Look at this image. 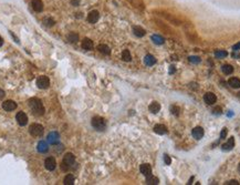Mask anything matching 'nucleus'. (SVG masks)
Segmentation results:
<instances>
[{
    "label": "nucleus",
    "instance_id": "nucleus-1",
    "mask_svg": "<svg viewBox=\"0 0 240 185\" xmlns=\"http://www.w3.org/2000/svg\"><path fill=\"white\" fill-rule=\"evenodd\" d=\"M29 106H30L32 113L35 115H43L44 114V106H43L41 100L37 98H32L29 100Z\"/></svg>",
    "mask_w": 240,
    "mask_h": 185
},
{
    "label": "nucleus",
    "instance_id": "nucleus-2",
    "mask_svg": "<svg viewBox=\"0 0 240 185\" xmlns=\"http://www.w3.org/2000/svg\"><path fill=\"white\" fill-rule=\"evenodd\" d=\"M75 163V156L72 153H66L63 156V161L61 163V170L62 171H68Z\"/></svg>",
    "mask_w": 240,
    "mask_h": 185
},
{
    "label": "nucleus",
    "instance_id": "nucleus-3",
    "mask_svg": "<svg viewBox=\"0 0 240 185\" xmlns=\"http://www.w3.org/2000/svg\"><path fill=\"white\" fill-rule=\"evenodd\" d=\"M92 126L97 131H104L106 129V121L105 119L101 118V116H94L92 119Z\"/></svg>",
    "mask_w": 240,
    "mask_h": 185
},
{
    "label": "nucleus",
    "instance_id": "nucleus-4",
    "mask_svg": "<svg viewBox=\"0 0 240 185\" xmlns=\"http://www.w3.org/2000/svg\"><path fill=\"white\" fill-rule=\"evenodd\" d=\"M29 132H30L32 136L38 138V136H42L43 135L44 129H43V126L41 124H32L30 126V129H29Z\"/></svg>",
    "mask_w": 240,
    "mask_h": 185
},
{
    "label": "nucleus",
    "instance_id": "nucleus-5",
    "mask_svg": "<svg viewBox=\"0 0 240 185\" xmlns=\"http://www.w3.org/2000/svg\"><path fill=\"white\" fill-rule=\"evenodd\" d=\"M50 85V80L46 75H41L37 79V87L39 89H46Z\"/></svg>",
    "mask_w": 240,
    "mask_h": 185
},
{
    "label": "nucleus",
    "instance_id": "nucleus-6",
    "mask_svg": "<svg viewBox=\"0 0 240 185\" xmlns=\"http://www.w3.org/2000/svg\"><path fill=\"white\" fill-rule=\"evenodd\" d=\"M15 120H17L18 124L21 126H24L28 123V116L24 112H19V113H17V115H15Z\"/></svg>",
    "mask_w": 240,
    "mask_h": 185
},
{
    "label": "nucleus",
    "instance_id": "nucleus-7",
    "mask_svg": "<svg viewBox=\"0 0 240 185\" xmlns=\"http://www.w3.org/2000/svg\"><path fill=\"white\" fill-rule=\"evenodd\" d=\"M48 142L51 144H58L60 142V135H59L58 132L53 131V132H50L48 134Z\"/></svg>",
    "mask_w": 240,
    "mask_h": 185
},
{
    "label": "nucleus",
    "instance_id": "nucleus-8",
    "mask_svg": "<svg viewBox=\"0 0 240 185\" xmlns=\"http://www.w3.org/2000/svg\"><path fill=\"white\" fill-rule=\"evenodd\" d=\"M44 166L48 171H53L57 166V162H55V158H46V161H44Z\"/></svg>",
    "mask_w": 240,
    "mask_h": 185
},
{
    "label": "nucleus",
    "instance_id": "nucleus-9",
    "mask_svg": "<svg viewBox=\"0 0 240 185\" xmlns=\"http://www.w3.org/2000/svg\"><path fill=\"white\" fill-rule=\"evenodd\" d=\"M15 108H17V103L12 100H7L2 103V109L6 111H13L15 110Z\"/></svg>",
    "mask_w": 240,
    "mask_h": 185
},
{
    "label": "nucleus",
    "instance_id": "nucleus-10",
    "mask_svg": "<svg viewBox=\"0 0 240 185\" xmlns=\"http://www.w3.org/2000/svg\"><path fill=\"white\" fill-rule=\"evenodd\" d=\"M99 18H100V13L96 10H93V11H91L88 15V21H89L90 24H96Z\"/></svg>",
    "mask_w": 240,
    "mask_h": 185
},
{
    "label": "nucleus",
    "instance_id": "nucleus-11",
    "mask_svg": "<svg viewBox=\"0 0 240 185\" xmlns=\"http://www.w3.org/2000/svg\"><path fill=\"white\" fill-rule=\"evenodd\" d=\"M216 95L213 94V92H208V93H206L205 95H204V101H205V103H207V104H209V105H211V104H213V103L216 102Z\"/></svg>",
    "mask_w": 240,
    "mask_h": 185
},
{
    "label": "nucleus",
    "instance_id": "nucleus-12",
    "mask_svg": "<svg viewBox=\"0 0 240 185\" xmlns=\"http://www.w3.org/2000/svg\"><path fill=\"white\" fill-rule=\"evenodd\" d=\"M139 171H141V173L143 174L144 176H149V175H152V167L149 164H147V163H145V164H142L141 165V167H139Z\"/></svg>",
    "mask_w": 240,
    "mask_h": 185
},
{
    "label": "nucleus",
    "instance_id": "nucleus-13",
    "mask_svg": "<svg viewBox=\"0 0 240 185\" xmlns=\"http://www.w3.org/2000/svg\"><path fill=\"white\" fill-rule=\"evenodd\" d=\"M191 134H193L194 139L200 140V139L204 136V130H202V128H200V126H196V128L191 131Z\"/></svg>",
    "mask_w": 240,
    "mask_h": 185
},
{
    "label": "nucleus",
    "instance_id": "nucleus-14",
    "mask_svg": "<svg viewBox=\"0 0 240 185\" xmlns=\"http://www.w3.org/2000/svg\"><path fill=\"white\" fill-rule=\"evenodd\" d=\"M31 6H32V9L37 12H41L43 10V4L41 0H32Z\"/></svg>",
    "mask_w": 240,
    "mask_h": 185
},
{
    "label": "nucleus",
    "instance_id": "nucleus-15",
    "mask_svg": "<svg viewBox=\"0 0 240 185\" xmlns=\"http://www.w3.org/2000/svg\"><path fill=\"white\" fill-rule=\"evenodd\" d=\"M37 149H38V151L40 153H46L49 151V145H48V143L46 141H40L38 143Z\"/></svg>",
    "mask_w": 240,
    "mask_h": 185
},
{
    "label": "nucleus",
    "instance_id": "nucleus-16",
    "mask_svg": "<svg viewBox=\"0 0 240 185\" xmlns=\"http://www.w3.org/2000/svg\"><path fill=\"white\" fill-rule=\"evenodd\" d=\"M154 131L155 133L159 134V135H164V134L167 133V129L165 125H163V124H156L154 126Z\"/></svg>",
    "mask_w": 240,
    "mask_h": 185
},
{
    "label": "nucleus",
    "instance_id": "nucleus-17",
    "mask_svg": "<svg viewBox=\"0 0 240 185\" xmlns=\"http://www.w3.org/2000/svg\"><path fill=\"white\" fill-rule=\"evenodd\" d=\"M233 146H235V139L230 138L228 140V142L225 143L224 145H222V151H231L233 149Z\"/></svg>",
    "mask_w": 240,
    "mask_h": 185
},
{
    "label": "nucleus",
    "instance_id": "nucleus-18",
    "mask_svg": "<svg viewBox=\"0 0 240 185\" xmlns=\"http://www.w3.org/2000/svg\"><path fill=\"white\" fill-rule=\"evenodd\" d=\"M144 62H145V64H146V66H148V67H152V66H154L155 63H156V59H155L154 55H147L146 57L144 58Z\"/></svg>",
    "mask_w": 240,
    "mask_h": 185
},
{
    "label": "nucleus",
    "instance_id": "nucleus-19",
    "mask_svg": "<svg viewBox=\"0 0 240 185\" xmlns=\"http://www.w3.org/2000/svg\"><path fill=\"white\" fill-rule=\"evenodd\" d=\"M82 48L84 50H91L93 48V41L91 39H89V38L83 39V41H82Z\"/></svg>",
    "mask_w": 240,
    "mask_h": 185
},
{
    "label": "nucleus",
    "instance_id": "nucleus-20",
    "mask_svg": "<svg viewBox=\"0 0 240 185\" xmlns=\"http://www.w3.org/2000/svg\"><path fill=\"white\" fill-rule=\"evenodd\" d=\"M228 84L233 89H239L240 88V80L238 78H230L228 81Z\"/></svg>",
    "mask_w": 240,
    "mask_h": 185
},
{
    "label": "nucleus",
    "instance_id": "nucleus-21",
    "mask_svg": "<svg viewBox=\"0 0 240 185\" xmlns=\"http://www.w3.org/2000/svg\"><path fill=\"white\" fill-rule=\"evenodd\" d=\"M133 32H134V35H136V37H144L145 35V33H146V31L144 30L143 28L138 27V26H135V27L133 28Z\"/></svg>",
    "mask_w": 240,
    "mask_h": 185
},
{
    "label": "nucleus",
    "instance_id": "nucleus-22",
    "mask_svg": "<svg viewBox=\"0 0 240 185\" xmlns=\"http://www.w3.org/2000/svg\"><path fill=\"white\" fill-rule=\"evenodd\" d=\"M149 111H151L152 113H157V112H159V110H160V104H159L158 102H152L151 104H149Z\"/></svg>",
    "mask_w": 240,
    "mask_h": 185
},
{
    "label": "nucleus",
    "instance_id": "nucleus-23",
    "mask_svg": "<svg viewBox=\"0 0 240 185\" xmlns=\"http://www.w3.org/2000/svg\"><path fill=\"white\" fill-rule=\"evenodd\" d=\"M159 183V180L157 177L153 176V175H149V176L146 177V184L148 185H157Z\"/></svg>",
    "mask_w": 240,
    "mask_h": 185
},
{
    "label": "nucleus",
    "instance_id": "nucleus-24",
    "mask_svg": "<svg viewBox=\"0 0 240 185\" xmlns=\"http://www.w3.org/2000/svg\"><path fill=\"white\" fill-rule=\"evenodd\" d=\"M74 181H75V178H74L73 175H72V174H68V175L64 177L63 183H64V185H73Z\"/></svg>",
    "mask_w": 240,
    "mask_h": 185
},
{
    "label": "nucleus",
    "instance_id": "nucleus-25",
    "mask_svg": "<svg viewBox=\"0 0 240 185\" xmlns=\"http://www.w3.org/2000/svg\"><path fill=\"white\" fill-rule=\"evenodd\" d=\"M221 70H222V72H224L225 74H231L232 72H233V68H232V66H230V64H224L222 67H221Z\"/></svg>",
    "mask_w": 240,
    "mask_h": 185
},
{
    "label": "nucleus",
    "instance_id": "nucleus-26",
    "mask_svg": "<svg viewBox=\"0 0 240 185\" xmlns=\"http://www.w3.org/2000/svg\"><path fill=\"white\" fill-rule=\"evenodd\" d=\"M66 38H68V41H69V42H72V43L79 41V35L75 33V32H71L70 35H68Z\"/></svg>",
    "mask_w": 240,
    "mask_h": 185
},
{
    "label": "nucleus",
    "instance_id": "nucleus-27",
    "mask_svg": "<svg viewBox=\"0 0 240 185\" xmlns=\"http://www.w3.org/2000/svg\"><path fill=\"white\" fill-rule=\"evenodd\" d=\"M152 40H153V42H154L155 44H163L164 43V38L163 37H160V35H152Z\"/></svg>",
    "mask_w": 240,
    "mask_h": 185
},
{
    "label": "nucleus",
    "instance_id": "nucleus-28",
    "mask_svg": "<svg viewBox=\"0 0 240 185\" xmlns=\"http://www.w3.org/2000/svg\"><path fill=\"white\" fill-rule=\"evenodd\" d=\"M97 49H99V51L102 52L103 55H110V53H111V50H110V48H108L106 44H100V46L97 47Z\"/></svg>",
    "mask_w": 240,
    "mask_h": 185
},
{
    "label": "nucleus",
    "instance_id": "nucleus-29",
    "mask_svg": "<svg viewBox=\"0 0 240 185\" xmlns=\"http://www.w3.org/2000/svg\"><path fill=\"white\" fill-rule=\"evenodd\" d=\"M122 59H123L124 61H126V62L131 61V60H132L131 52L128 51V50H124V51L122 52Z\"/></svg>",
    "mask_w": 240,
    "mask_h": 185
},
{
    "label": "nucleus",
    "instance_id": "nucleus-30",
    "mask_svg": "<svg viewBox=\"0 0 240 185\" xmlns=\"http://www.w3.org/2000/svg\"><path fill=\"white\" fill-rule=\"evenodd\" d=\"M228 55V52L225 51V50H217L215 51V57L216 58H225Z\"/></svg>",
    "mask_w": 240,
    "mask_h": 185
},
{
    "label": "nucleus",
    "instance_id": "nucleus-31",
    "mask_svg": "<svg viewBox=\"0 0 240 185\" xmlns=\"http://www.w3.org/2000/svg\"><path fill=\"white\" fill-rule=\"evenodd\" d=\"M54 24H55V21L52 18H46L43 20V24L46 27H52V26H54Z\"/></svg>",
    "mask_w": 240,
    "mask_h": 185
},
{
    "label": "nucleus",
    "instance_id": "nucleus-32",
    "mask_svg": "<svg viewBox=\"0 0 240 185\" xmlns=\"http://www.w3.org/2000/svg\"><path fill=\"white\" fill-rule=\"evenodd\" d=\"M170 112H172L174 115L178 116V115H179V112H180V110H179V108H178L177 105H172V106H170Z\"/></svg>",
    "mask_w": 240,
    "mask_h": 185
},
{
    "label": "nucleus",
    "instance_id": "nucleus-33",
    "mask_svg": "<svg viewBox=\"0 0 240 185\" xmlns=\"http://www.w3.org/2000/svg\"><path fill=\"white\" fill-rule=\"evenodd\" d=\"M188 61L191 63H199L200 62V58H199V57H189V58H188Z\"/></svg>",
    "mask_w": 240,
    "mask_h": 185
},
{
    "label": "nucleus",
    "instance_id": "nucleus-34",
    "mask_svg": "<svg viewBox=\"0 0 240 185\" xmlns=\"http://www.w3.org/2000/svg\"><path fill=\"white\" fill-rule=\"evenodd\" d=\"M164 162H165V164H167V165H169L170 162H172V160H170V158L167 155V154H165L164 155Z\"/></svg>",
    "mask_w": 240,
    "mask_h": 185
},
{
    "label": "nucleus",
    "instance_id": "nucleus-35",
    "mask_svg": "<svg viewBox=\"0 0 240 185\" xmlns=\"http://www.w3.org/2000/svg\"><path fill=\"white\" fill-rule=\"evenodd\" d=\"M226 135H227V129L225 128V129H222V131H221L220 139H225V138H226Z\"/></svg>",
    "mask_w": 240,
    "mask_h": 185
},
{
    "label": "nucleus",
    "instance_id": "nucleus-36",
    "mask_svg": "<svg viewBox=\"0 0 240 185\" xmlns=\"http://www.w3.org/2000/svg\"><path fill=\"white\" fill-rule=\"evenodd\" d=\"M227 185H239V183H238V181H236V180H231V181H229L226 183Z\"/></svg>",
    "mask_w": 240,
    "mask_h": 185
},
{
    "label": "nucleus",
    "instance_id": "nucleus-37",
    "mask_svg": "<svg viewBox=\"0 0 240 185\" xmlns=\"http://www.w3.org/2000/svg\"><path fill=\"white\" fill-rule=\"evenodd\" d=\"M80 1H81V0H71V4L74 6V7H77V6L80 4Z\"/></svg>",
    "mask_w": 240,
    "mask_h": 185
},
{
    "label": "nucleus",
    "instance_id": "nucleus-38",
    "mask_svg": "<svg viewBox=\"0 0 240 185\" xmlns=\"http://www.w3.org/2000/svg\"><path fill=\"white\" fill-rule=\"evenodd\" d=\"M213 114H221V108H216V109H213Z\"/></svg>",
    "mask_w": 240,
    "mask_h": 185
},
{
    "label": "nucleus",
    "instance_id": "nucleus-39",
    "mask_svg": "<svg viewBox=\"0 0 240 185\" xmlns=\"http://www.w3.org/2000/svg\"><path fill=\"white\" fill-rule=\"evenodd\" d=\"M240 49V42H238L237 44H235L233 47H232V50H235V51H237V50H239Z\"/></svg>",
    "mask_w": 240,
    "mask_h": 185
},
{
    "label": "nucleus",
    "instance_id": "nucleus-40",
    "mask_svg": "<svg viewBox=\"0 0 240 185\" xmlns=\"http://www.w3.org/2000/svg\"><path fill=\"white\" fill-rule=\"evenodd\" d=\"M4 90H1V89H0V100H1V99L4 98Z\"/></svg>",
    "mask_w": 240,
    "mask_h": 185
},
{
    "label": "nucleus",
    "instance_id": "nucleus-41",
    "mask_svg": "<svg viewBox=\"0 0 240 185\" xmlns=\"http://www.w3.org/2000/svg\"><path fill=\"white\" fill-rule=\"evenodd\" d=\"M175 72V68L172 66V67H169V73H174Z\"/></svg>",
    "mask_w": 240,
    "mask_h": 185
},
{
    "label": "nucleus",
    "instance_id": "nucleus-42",
    "mask_svg": "<svg viewBox=\"0 0 240 185\" xmlns=\"http://www.w3.org/2000/svg\"><path fill=\"white\" fill-rule=\"evenodd\" d=\"M2 44H4V39H2L1 37H0V47H1Z\"/></svg>",
    "mask_w": 240,
    "mask_h": 185
},
{
    "label": "nucleus",
    "instance_id": "nucleus-43",
    "mask_svg": "<svg viewBox=\"0 0 240 185\" xmlns=\"http://www.w3.org/2000/svg\"><path fill=\"white\" fill-rule=\"evenodd\" d=\"M193 180H194V177H190V180H189V183H188V184H191V182H193Z\"/></svg>",
    "mask_w": 240,
    "mask_h": 185
},
{
    "label": "nucleus",
    "instance_id": "nucleus-44",
    "mask_svg": "<svg viewBox=\"0 0 240 185\" xmlns=\"http://www.w3.org/2000/svg\"><path fill=\"white\" fill-rule=\"evenodd\" d=\"M238 171H239V173H240V163H239V165H238Z\"/></svg>",
    "mask_w": 240,
    "mask_h": 185
}]
</instances>
